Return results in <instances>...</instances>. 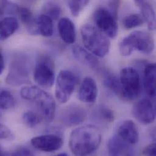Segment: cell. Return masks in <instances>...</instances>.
<instances>
[{"mask_svg": "<svg viewBox=\"0 0 156 156\" xmlns=\"http://www.w3.org/2000/svg\"><path fill=\"white\" fill-rule=\"evenodd\" d=\"M101 140L100 131L92 125H84L74 129L69 137V146L76 156L92 154L98 148Z\"/></svg>", "mask_w": 156, "mask_h": 156, "instance_id": "cell-1", "label": "cell"}, {"mask_svg": "<svg viewBox=\"0 0 156 156\" xmlns=\"http://www.w3.org/2000/svg\"><path fill=\"white\" fill-rule=\"evenodd\" d=\"M81 35L84 47L98 57L106 56L110 49L108 37L97 27L86 24L81 29Z\"/></svg>", "mask_w": 156, "mask_h": 156, "instance_id": "cell-2", "label": "cell"}, {"mask_svg": "<svg viewBox=\"0 0 156 156\" xmlns=\"http://www.w3.org/2000/svg\"><path fill=\"white\" fill-rule=\"evenodd\" d=\"M23 98L35 103L48 121H52L55 114L56 105L53 97L48 92L37 86H28L23 87L20 90Z\"/></svg>", "mask_w": 156, "mask_h": 156, "instance_id": "cell-3", "label": "cell"}, {"mask_svg": "<svg viewBox=\"0 0 156 156\" xmlns=\"http://www.w3.org/2000/svg\"><path fill=\"white\" fill-rule=\"evenodd\" d=\"M154 49V41L148 32L140 30L134 31L125 37L120 42L119 51L122 56L128 57L134 50L145 54H151Z\"/></svg>", "mask_w": 156, "mask_h": 156, "instance_id": "cell-4", "label": "cell"}, {"mask_svg": "<svg viewBox=\"0 0 156 156\" xmlns=\"http://www.w3.org/2000/svg\"><path fill=\"white\" fill-rule=\"evenodd\" d=\"M119 80L123 91L124 100H133L140 95L142 83L137 70L130 67L123 68L120 71Z\"/></svg>", "mask_w": 156, "mask_h": 156, "instance_id": "cell-5", "label": "cell"}, {"mask_svg": "<svg viewBox=\"0 0 156 156\" xmlns=\"http://www.w3.org/2000/svg\"><path fill=\"white\" fill-rule=\"evenodd\" d=\"M77 81V77L73 72L63 70L59 73L56 79L55 90V98L59 103L63 104L70 99Z\"/></svg>", "mask_w": 156, "mask_h": 156, "instance_id": "cell-6", "label": "cell"}, {"mask_svg": "<svg viewBox=\"0 0 156 156\" xmlns=\"http://www.w3.org/2000/svg\"><path fill=\"white\" fill-rule=\"evenodd\" d=\"M34 79L41 87H51L55 81V66L54 61L48 56L38 58L34 72Z\"/></svg>", "mask_w": 156, "mask_h": 156, "instance_id": "cell-7", "label": "cell"}, {"mask_svg": "<svg viewBox=\"0 0 156 156\" xmlns=\"http://www.w3.org/2000/svg\"><path fill=\"white\" fill-rule=\"evenodd\" d=\"M30 66L24 57H18L12 61L5 78L7 84L19 86L29 83Z\"/></svg>", "mask_w": 156, "mask_h": 156, "instance_id": "cell-8", "label": "cell"}, {"mask_svg": "<svg viewBox=\"0 0 156 156\" xmlns=\"http://www.w3.org/2000/svg\"><path fill=\"white\" fill-rule=\"evenodd\" d=\"M96 27L108 37L114 38L118 32L117 18L105 7L98 8L93 15Z\"/></svg>", "mask_w": 156, "mask_h": 156, "instance_id": "cell-9", "label": "cell"}, {"mask_svg": "<svg viewBox=\"0 0 156 156\" xmlns=\"http://www.w3.org/2000/svg\"><path fill=\"white\" fill-rule=\"evenodd\" d=\"M132 114L140 123L144 125H149L155 120V107L150 100L143 98L134 104Z\"/></svg>", "mask_w": 156, "mask_h": 156, "instance_id": "cell-10", "label": "cell"}, {"mask_svg": "<svg viewBox=\"0 0 156 156\" xmlns=\"http://www.w3.org/2000/svg\"><path fill=\"white\" fill-rule=\"evenodd\" d=\"M32 145L37 150L52 153L59 150L63 146V139L55 134H46L35 137L31 139Z\"/></svg>", "mask_w": 156, "mask_h": 156, "instance_id": "cell-11", "label": "cell"}, {"mask_svg": "<svg viewBox=\"0 0 156 156\" xmlns=\"http://www.w3.org/2000/svg\"><path fill=\"white\" fill-rule=\"evenodd\" d=\"M87 117L86 110L78 105H71L61 113V122L66 126H78L84 122Z\"/></svg>", "mask_w": 156, "mask_h": 156, "instance_id": "cell-12", "label": "cell"}, {"mask_svg": "<svg viewBox=\"0 0 156 156\" xmlns=\"http://www.w3.org/2000/svg\"><path fill=\"white\" fill-rule=\"evenodd\" d=\"M117 135L131 145L139 140V131L137 125L131 120L122 122L117 129Z\"/></svg>", "mask_w": 156, "mask_h": 156, "instance_id": "cell-13", "label": "cell"}, {"mask_svg": "<svg viewBox=\"0 0 156 156\" xmlns=\"http://www.w3.org/2000/svg\"><path fill=\"white\" fill-rule=\"evenodd\" d=\"M98 95V87L94 79L90 77L84 78L79 87L78 99L82 102L92 103L95 101Z\"/></svg>", "mask_w": 156, "mask_h": 156, "instance_id": "cell-14", "label": "cell"}, {"mask_svg": "<svg viewBox=\"0 0 156 156\" xmlns=\"http://www.w3.org/2000/svg\"><path fill=\"white\" fill-rule=\"evenodd\" d=\"M107 149L110 156H133L134 150L132 145L119 136H112L107 143Z\"/></svg>", "mask_w": 156, "mask_h": 156, "instance_id": "cell-15", "label": "cell"}, {"mask_svg": "<svg viewBox=\"0 0 156 156\" xmlns=\"http://www.w3.org/2000/svg\"><path fill=\"white\" fill-rule=\"evenodd\" d=\"M58 30L62 40L67 44H73L76 40V30L74 23L68 18H61Z\"/></svg>", "mask_w": 156, "mask_h": 156, "instance_id": "cell-16", "label": "cell"}, {"mask_svg": "<svg viewBox=\"0 0 156 156\" xmlns=\"http://www.w3.org/2000/svg\"><path fill=\"white\" fill-rule=\"evenodd\" d=\"M156 64L147 65L144 70V86L147 95L151 98L156 97Z\"/></svg>", "mask_w": 156, "mask_h": 156, "instance_id": "cell-17", "label": "cell"}, {"mask_svg": "<svg viewBox=\"0 0 156 156\" xmlns=\"http://www.w3.org/2000/svg\"><path fill=\"white\" fill-rule=\"evenodd\" d=\"M73 54L80 63L91 69H95L98 67V61L94 55L88 52L81 46L76 45L73 48Z\"/></svg>", "mask_w": 156, "mask_h": 156, "instance_id": "cell-18", "label": "cell"}, {"mask_svg": "<svg viewBox=\"0 0 156 156\" xmlns=\"http://www.w3.org/2000/svg\"><path fill=\"white\" fill-rule=\"evenodd\" d=\"M16 14L18 15L20 20L25 25L28 32L32 35L38 34L37 19L34 18L32 12L28 8L19 7L16 10Z\"/></svg>", "mask_w": 156, "mask_h": 156, "instance_id": "cell-19", "label": "cell"}, {"mask_svg": "<svg viewBox=\"0 0 156 156\" xmlns=\"http://www.w3.org/2000/svg\"><path fill=\"white\" fill-rule=\"evenodd\" d=\"M18 20L12 16H6L0 21V41L7 40L18 28Z\"/></svg>", "mask_w": 156, "mask_h": 156, "instance_id": "cell-20", "label": "cell"}, {"mask_svg": "<svg viewBox=\"0 0 156 156\" xmlns=\"http://www.w3.org/2000/svg\"><path fill=\"white\" fill-rule=\"evenodd\" d=\"M38 34L44 37H50L54 33L53 20L48 16L41 14L37 19Z\"/></svg>", "mask_w": 156, "mask_h": 156, "instance_id": "cell-21", "label": "cell"}, {"mask_svg": "<svg viewBox=\"0 0 156 156\" xmlns=\"http://www.w3.org/2000/svg\"><path fill=\"white\" fill-rule=\"evenodd\" d=\"M103 84L112 93L124 100L123 91L119 78L112 74L106 73L103 78Z\"/></svg>", "mask_w": 156, "mask_h": 156, "instance_id": "cell-22", "label": "cell"}, {"mask_svg": "<svg viewBox=\"0 0 156 156\" xmlns=\"http://www.w3.org/2000/svg\"><path fill=\"white\" fill-rule=\"evenodd\" d=\"M141 9L142 17L147 23L148 27L150 30H154L156 28V15L154 9L147 2L144 1L139 4Z\"/></svg>", "mask_w": 156, "mask_h": 156, "instance_id": "cell-23", "label": "cell"}, {"mask_svg": "<svg viewBox=\"0 0 156 156\" xmlns=\"http://www.w3.org/2000/svg\"><path fill=\"white\" fill-rule=\"evenodd\" d=\"M94 117L97 120L106 122L112 123L115 120V114L114 111L106 106H100L94 111Z\"/></svg>", "mask_w": 156, "mask_h": 156, "instance_id": "cell-24", "label": "cell"}, {"mask_svg": "<svg viewBox=\"0 0 156 156\" xmlns=\"http://www.w3.org/2000/svg\"><path fill=\"white\" fill-rule=\"evenodd\" d=\"M43 14L48 16L52 20H57L62 14V9L56 2L48 1L43 5Z\"/></svg>", "mask_w": 156, "mask_h": 156, "instance_id": "cell-25", "label": "cell"}, {"mask_svg": "<svg viewBox=\"0 0 156 156\" xmlns=\"http://www.w3.org/2000/svg\"><path fill=\"white\" fill-rule=\"evenodd\" d=\"M145 21L142 15L136 13L130 14L123 20V25L126 29H131L142 26Z\"/></svg>", "mask_w": 156, "mask_h": 156, "instance_id": "cell-26", "label": "cell"}, {"mask_svg": "<svg viewBox=\"0 0 156 156\" xmlns=\"http://www.w3.org/2000/svg\"><path fill=\"white\" fill-rule=\"evenodd\" d=\"M15 101L13 95L8 90H4L0 92V109L6 110L15 106Z\"/></svg>", "mask_w": 156, "mask_h": 156, "instance_id": "cell-27", "label": "cell"}, {"mask_svg": "<svg viewBox=\"0 0 156 156\" xmlns=\"http://www.w3.org/2000/svg\"><path fill=\"white\" fill-rule=\"evenodd\" d=\"M23 121L29 128H34L40 124L43 120V117L39 114L33 112L27 111L23 114Z\"/></svg>", "mask_w": 156, "mask_h": 156, "instance_id": "cell-28", "label": "cell"}, {"mask_svg": "<svg viewBox=\"0 0 156 156\" xmlns=\"http://www.w3.org/2000/svg\"><path fill=\"white\" fill-rule=\"evenodd\" d=\"M18 5L12 3L9 0H0V16L3 15L6 12L16 13Z\"/></svg>", "mask_w": 156, "mask_h": 156, "instance_id": "cell-29", "label": "cell"}, {"mask_svg": "<svg viewBox=\"0 0 156 156\" xmlns=\"http://www.w3.org/2000/svg\"><path fill=\"white\" fill-rule=\"evenodd\" d=\"M71 13L74 16H78L84 7L78 0H65Z\"/></svg>", "mask_w": 156, "mask_h": 156, "instance_id": "cell-30", "label": "cell"}, {"mask_svg": "<svg viewBox=\"0 0 156 156\" xmlns=\"http://www.w3.org/2000/svg\"><path fill=\"white\" fill-rule=\"evenodd\" d=\"M14 138L10 129L5 125L0 123V140H12Z\"/></svg>", "mask_w": 156, "mask_h": 156, "instance_id": "cell-31", "label": "cell"}, {"mask_svg": "<svg viewBox=\"0 0 156 156\" xmlns=\"http://www.w3.org/2000/svg\"><path fill=\"white\" fill-rule=\"evenodd\" d=\"M143 155L153 156L156 155V145L155 143L151 144L147 146L143 150Z\"/></svg>", "mask_w": 156, "mask_h": 156, "instance_id": "cell-32", "label": "cell"}, {"mask_svg": "<svg viewBox=\"0 0 156 156\" xmlns=\"http://www.w3.org/2000/svg\"><path fill=\"white\" fill-rule=\"evenodd\" d=\"M13 156H32L33 152L27 148H19L12 154Z\"/></svg>", "mask_w": 156, "mask_h": 156, "instance_id": "cell-33", "label": "cell"}, {"mask_svg": "<svg viewBox=\"0 0 156 156\" xmlns=\"http://www.w3.org/2000/svg\"><path fill=\"white\" fill-rule=\"evenodd\" d=\"M120 5L119 0H112L109 4L110 11L113 13V15L117 18V12Z\"/></svg>", "mask_w": 156, "mask_h": 156, "instance_id": "cell-34", "label": "cell"}, {"mask_svg": "<svg viewBox=\"0 0 156 156\" xmlns=\"http://www.w3.org/2000/svg\"><path fill=\"white\" fill-rule=\"evenodd\" d=\"M4 68H5L4 58L1 51H0V75H1L2 73H3Z\"/></svg>", "mask_w": 156, "mask_h": 156, "instance_id": "cell-35", "label": "cell"}, {"mask_svg": "<svg viewBox=\"0 0 156 156\" xmlns=\"http://www.w3.org/2000/svg\"><path fill=\"white\" fill-rule=\"evenodd\" d=\"M78 1L81 4V5L84 7L86 6L89 1V0H78Z\"/></svg>", "mask_w": 156, "mask_h": 156, "instance_id": "cell-36", "label": "cell"}, {"mask_svg": "<svg viewBox=\"0 0 156 156\" xmlns=\"http://www.w3.org/2000/svg\"><path fill=\"white\" fill-rule=\"evenodd\" d=\"M4 154V153L3 152V150H2V148L0 147V156H3Z\"/></svg>", "mask_w": 156, "mask_h": 156, "instance_id": "cell-37", "label": "cell"}, {"mask_svg": "<svg viewBox=\"0 0 156 156\" xmlns=\"http://www.w3.org/2000/svg\"><path fill=\"white\" fill-rule=\"evenodd\" d=\"M144 0H136V2H137V4L139 5L140 3H141L142 2H143Z\"/></svg>", "mask_w": 156, "mask_h": 156, "instance_id": "cell-38", "label": "cell"}, {"mask_svg": "<svg viewBox=\"0 0 156 156\" xmlns=\"http://www.w3.org/2000/svg\"><path fill=\"white\" fill-rule=\"evenodd\" d=\"M58 156H68V154H66V153H61V154H58Z\"/></svg>", "mask_w": 156, "mask_h": 156, "instance_id": "cell-39", "label": "cell"}]
</instances>
